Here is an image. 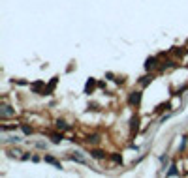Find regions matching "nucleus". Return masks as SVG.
Here are the masks:
<instances>
[{
    "label": "nucleus",
    "instance_id": "obj_13",
    "mask_svg": "<svg viewBox=\"0 0 188 178\" xmlns=\"http://www.w3.org/2000/svg\"><path fill=\"white\" fill-rule=\"evenodd\" d=\"M21 129H23L24 135H30V133H32V128H30V126H27V124H21Z\"/></svg>",
    "mask_w": 188,
    "mask_h": 178
},
{
    "label": "nucleus",
    "instance_id": "obj_5",
    "mask_svg": "<svg viewBox=\"0 0 188 178\" xmlns=\"http://www.w3.org/2000/svg\"><path fill=\"white\" fill-rule=\"evenodd\" d=\"M68 157H70L72 161H77V163H81V165H87V159H85V157H81L79 154H70Z\"/></svg>",
    "mask_w": 188,
    "mask_h": 178
},
{
    "label": "nucleus",
    "instance_id": "obj_2",
    "mask_svg": "<svg viewBox=\"0 0 188 178\" xmlns=\"http://www.w3.org/2000/svg\"><path fill=\"white\" fill-rule=\"evenodd\" d=\"M156 66H158V60H156L154 56H151V58H147V60H145V69H147V71L156 69Z\"/></svg>",
    "mask_w": 188,
    "mask_h": 178
},
{
    "label": "nucleus",
    "instance_id": "obj_9",
    "mask_svg": "<svg viewBox=\"0 0 188 178\" xmlns=\"http://www.w3.org/2000/svg\"><path fill=\"white\" fill-rule=\"evenodd\" d=\"M15 111H12V107H8V105H4L2 107V111H0V114H2V118H6V116H9V114H13Z\"/></svg>",
    "mask_w": 188,
    "mask_h": 178
},
{
    "label": "nucleus",
    "instance_id": "obj_14",
    "mask_svg": "<svg viewBox=\"0 0 188 178\" xmlns=\"http://www.w3.org/2000/svg\"><path fill=\"white\" fill-rule=\"evenodd\" d=\"M51 139H53V142H60V141H62V133H53Z\"/></svg>",
    "mask_w": 188,
    "mask_h": 178
},
{
    "label": "nucleus",
    "instance_id": "obj_6",
    "mask_svg": "<svg viewBox=\"0 0 188 178\" xmlns=\"http://www.w3.org/2000/svg\"><path fill=\"white\" fill-rule=\"evenodd\" d=\"M94 86H96V81H94V79H89L87 84H85V94H90V92L94 90Z\"/></svg>",
    "mask_w": 188,
    "mask_h": 178
},
{
    "label": "nucleus",
    "instance_id": "obj_15",
    "mask_svg": "<svg viewBox=\"0 0 188 178\" xmlns=\"http://www.w3.org/2000/svg\"><path fill=\"white\" fill-rule=\"evenodd\" d=\"M87 141L90 142V144H96V142H98V141H100V137H98V135H90V137H89V139H87Z\"/></svg>",
    "mask_w": 188,
    "mask_h": 178
},
{
    "label": "nucleus",
    "instance_id": "obj_7",
    "mask_svg": "<svg viewBox=\"0 0 188 178\" xmlns=\"http://www.w3.org/2000/svg\"><path fill=\"white\" fill-rule=\"evenodd\" d=\"M45 163H51V165H55L57 169H62V165H60V161H57L53 156H45Z\"/></svg>",
    "mask_w": 188,
    "mask_h": 178
},
{
    "label": "nucleus",
    "instance_id": "obj_11",
    "mask_svg": "<svg viewBox=\"0 0 188 178\" xmlns=\"http://www.w3.org/2000/svg\"><path fill=\"white\" fill-rule=\"evenodd\" d=\"M139 83L143 84V86H147V84H151V83H152V75H151V77H149V75H147V77H141V79H139Z\"/></svg>",
    "mask_w": 188,
    "mask_h": 178
},
{
    "label": "nucleus",
    "instance_id": "obj_1",
    "mask_svg": "<svg viewBox=\"0 0 188 178\" xmlns=\"http://www.w3.org/2000/svg\"><path fill=\"white\" fill-rule=\"evenodd\" d=\"M141 98H143V94H141L139 90H138V92H132V94L128 96V103H130L132 107H138V105L141 103Z\"/></svg>",
    "mask_w": 188,
    "mask_h": 178
},
{
    "label": "nucleus",
    "instance_id": "obj_17",
    "mask_svg": "<svg viewBox=\"0 0 188 178\" xmlns=\"http://www.w3.org/2000/svg\"><path fill=\"white\" fill-rule=\"evenodd\" d=\"M111 159H113L115 163H122V157H120L119 154H113V156H111Z\"/></svg>",
    "mask_w": 188,
    "mask_h": 178
},
{
    "label": "nucleus",
    "instance_id": "obj_12",
    "mask_svg": "<svg viewBox=\"0 0 188 178\" xmlns=\"http://www.w3.org/2000/svg\"><path fill=\"white\" fill-rule=\"evenodd\" d=\"M55 124H57V128H58V129H68V128H70V126L66 124L64 120H57V122H55Z\"/></svg>",
    "mask_w": 188,
    "mask_h": 178
},
{
    "label": "nucleus",
    "instance_id": "obj_18",
    "mask_svg": "<svg viewBox=\"0 0 188 178\" xmlns=\"http://www.w3.org/2000/svg\"><path fill=\"white\" fill-rule=\"evenodd\" d=\"M8 141H9V142H19V141H21V137H17V135H12V137H8Z\"/></svg>",
    "mask_w": 188,
    "mask_h": 178
},
{
    "label": "nucleus",
    "instance_id": "obj_3",
    "mask_svg": "<svg viewBox=\"0 0 188 178\" xmlns=\"http://www.w3.org/2000/svg\"><path fill=\"white\" fill-rule=\"evenodd\" d=\"M138 129H139V118H138V116H132V118H130V133L134 135Z\"/></svg>",
    "mask_w": 188,
    "mask_h": 178
},
{
    "label": "nucleus",
    "instance_id": "obj_8",
    "mask_svg": "<svg viewBox=\"0 0 188 178\" xmlns=\"http://www.w3.org/2000/svg\"><path fill=\"white\" fill-rule=\"evenodd\" d=\"M42 86H43V81H36V83L30 84V88H32L36 94H42V92H40V90H42Z\"/></svg>",
    "mask_w": 188,
    "mask_h": 178
},
{
    "label": "nucleus",
    "instance_id": "obj_4",
    "mask_svg": "<svg viewBox=\"0 0 188 178\" xmlns=\"http://www.w3.org/2000/svg\"><path fill=\"white\" fill-rule=\"evenodd\" d=\"M55 84H57V77H53V79H51V83L47 84V88H43V94H45V96H49L51 92H53Z\"/></svg>",
    "mask_w": 188,
    "mask_h": 178
},
{
    "label": "nucleus",
    "instance_id": "obj_10",
    "mask_svg": "<svg viewBox=\"0 0 188 178\" xmlns=\"http://www.w3.org/2000/svg\"><path fill=\"white\" fill-rule=\"evenodd\" d=\"M90 156L96 157V159H102V157H105V154H104L102 150H92V152H90Z\"/></svg>",
    "mask_w": 188,
    "mask_h": 178
},
{
    "label": "nucleus",
    "instance_id": "obj_16",
    "mask_svg": "<svg viewBox=\"0 0 188 178\" xmlns=\"http://www.w3.org/2000/svg\"><path fill=\"white\" fill-rule=\"evenodd\" d=\"M177 172H179V171H177V165H171V167H169V171H167V174H169V176H175Z\"/></svg>",
    "mask_w": 188,
    "mask_h": 178
}]
</instances>
